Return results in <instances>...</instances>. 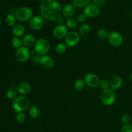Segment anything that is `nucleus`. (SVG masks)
Masks as SVG:
<instances>
[{
    "instance_id": "nucleus-1",
    "label": "nucleus",
    "mask_w": 132,
    "mask_h": 132,
    "mask_svg": "<svg viewBox=\"0 0 132 132\" xmlns=\"http://www.w3.org/2000/svg\"><path fill=\"white\" fill-rule=\"evenodd\" d=\"M39 9L41 17L50 21H56L62 14L61 6L55 0H44L41 3Z\"/></svg>"
},
{
    "instance_id": "nucleus-2",
    "label": "nucleus",
    "mask_w": 132,
    "mask_h": 132,
    "mask_svg": "<svg viewBox=\"0 0 132 132\" xmlns=\"http://www.w3.org/2000/svg\"><path fill=\"white\" fill-rule=\"evenodd\" d=\"M12 106L17 112H24L30 107V101L24 95L18 96L13 101Z\"/></svg>"
},
{
    "instance_id": "nucleus-3",
    "label": "nucleus",
    "mask_w": 132,
    "mask_h": 132,
    "mask_svg": "<svg viewBox=\"0 0 132 132\" xmlns=\"http://www.w3.org/2000/svg\"><path fill=\"white\" fill-rule=\"evenodd\" d=\"M34 50L38 55H45L48 53L50 49V45L49 41L45 38H39L36 40L34 45Z\"/></svg>"
},
{
    "instance_id": "nucleus-4",
    "label": "nucleus",
    "mask_w": 132,
    "mask_h": 132,
    "mask_svg": "<svg viewBox=\"0 0 132 132\" xmlns=\"http://www.w3.org/2000/svg\"><path fill=\"white\" fill-rule=\"evenodd\" d=\"M100 99L102 103L106 106L113 104L116 101V94L114 90L111 88L103 90L100 94Z\"/></svg>"
},
{
    "instance_id": "nucleus-5",
    "label": "nucleus",
    "mask_w": 132,
    "mask_h": 132,
    "mask_svg": "<svg viewBox=\"0 0 132 132\" xmlns=\"http://www.w3.org/2000/svg\"><path fill=\"white\" fill-rule=\"evenodd\" d=\"M33 17V12L32 9L27 6L19 8L15 12V18L17 19L22 22L29 21Z\"/></svg>"
},
{
    "instance_id": "nucleus-6",
    "label": "nucleus",
    "mask_w": 132,
    "mask_h": 132,
    "mask_svg": "<svg viewBox=\"0 0 132 132\" xmlns=\"http://www.w3.org/2000/svg\"><path fill=\"white\" fill-rule=\"evenodd\" d=\"M79 41V34L73 30L68 32L64 38V43L68 47H75L78 45Z\"/></svg>"
},
{
    "instance_id": "nucleus-7",
    "label": "nucleus",
    "mask_w": 132,
    "mask_h": 132,
    "mask_svg": "<svg viewBox=\"0 0 132 132\" xmlns=\"http://www.w3.org/2000/svg\"><path fill=\"white\" fill-rule=\"evenodd\" d=\"M30 55V50L28 49V48L24 46L17 49L15 53V59L20 63H24L28 61Z\"/></svg>"
},
{
    "instance_id": "nucleus-8",
    "label": "nucleus",
    "mask_w": 132,
    "mask_h": 132,
    "mask_svg": "<svg viewBox=\"0 0 132 132\" xmlns=\"http://www.w3.org/2000/svg\"><path fill=\"white\" fill-rule=\"evenodd\" d=\"M85 82L88 86L92 88H96L100 85L101 79L97 75L93 73H88L85 76Z\"/></svg>"
},
{
    "instance_id": "nucleus-9",
    "label": "nucleus",
    "mask_w": 132,
    "mask_h": 132,
    "mask_svg": "<svg viewBox=\"0 0 132 132\" xmlns=\"http://www.w3.org/2000/svg\"><path fill=\"white\" fill-rule=\"evenodd\" d=\"M108 41L112 46L114 47H119L123 43L124 39L122 35L118 32L113 31L110 33L108 36Z\"/></svg>"
},
{
    "instance_id": "nucleus-10",
    "label": "nucleus",
    "mask_w": 132,
    "mask_h": 132,
    "mask_svg": "<svg viewBox=\"0 0 132 132\" xmlns=\"http://www.w3.org/2000/svg\"><path fill=\"white\" fill-rule=\"evenodd\" d=\"M45 21L41 16H33L28 21L29 27L33 30H39L43 27Z\"/></svg>"
},
{
    "instance_id": "nucleus-11",
    "label": "nucleus",
    "mask_w": 132,
    "mask_h": 132,
    "mask_svg": "<svg viewBox=\"0 0 132 132\" xmlns=\"http://www.w3.org/2000/svg\"><path fill=\"white\" fill-rule=\"evenodd\" d=\"M53 36L57 39L65 38L68 32V28L65 24H58L53 30Z\"/></svg>"
},
{
    "instance_id": "nucleus-12",
    "label": "nucleus",
    "mask_w": 132,
    "mask_h": 132,
    "mask_svg": "<svg viewBox=\"0 0 132 132\" xmlns=\"http://www.w3.org/2000/svg\"><path fill=\"white\" fill-rule=\"evenodd\" d=\"M99 13H100L99 8L93 4H90L85 6L83 14L87 18H95L99 15Z\"/></svg>"
},
{
    "instance_id": "nucleus-13",
    "label": "nucleus",
    "mask_w": 132,
    "mask_h": 132,
    "mask_svg": "<svg viewBox=\"0 0 132 132\" xmlns=\"http://www.w3.org/2000/svg\"><path fill=\"white\" fill-rule=\"evenodd\" d=\"M31 90H32V86L28 82H20L16 87L17 92L22 95L29 94Z\"/></svg>"
},
{
    "instance_id": "nucleus-14",
    "label": "nucleus",
    "mask_w": 132,
    "mask_h": 132,
    "mask_svg": "<svg viewBox=\"0 0 132 132\" xmlns=\"http://www.w3.org/2000/svg\"><path fill=\"white\" fill-rule=\"evenodd\" d=\"M54 61L52 57L47 55H42L40 59L39 64L44 68L49 69L54 66Z\"/></svg>"
},
{
    "instance_id": "nucleus-15",
    "label": "nucleus",
    "mask_w": 132,
    "mask_h": 132,
    "mask_svg": "<svg viewBox=\"0 0 132 132\" xmlns=\"http://www.w3.org/2000/svg\"><path fill=\"white\" fill-rule=\"evenodd\" d=\"M76 12V8L72 4H67L62 8V14L64 18H72Z\"/></svg>"
},
{
    "instance_id": "nucleus-16",
    "label": "nucleus",
    "mask_w": 132,
    "mask_h": 132,
    "mask_svg": "<svg viewBox=\"0 0 132 132\" xmlns=\"http://www.w3.org/2000/svg\"><path fill=\"white\" fill-rule=\"evenodd\" d=\"M123 84V79L121 76H114L110 81V86L113 90H117L121 88Z\"/></svg>"
},
{
    "instance_id": "nucleus-17",
    "label": "nucleus",
    "mask_w": 132,
    "mask_h": 132,
    "mask_svg": "<svg viewBox=\"0 0 132 132\" xmlns=\"http://www.w3.org/2000/svg\"><path fill=\"white\" fill-rule=\"evenodd\" d=\"M22 41H23V46H26L27 48L32 47V46H34L35 43L36 42L35 36L33 34H28L23 36Z\"/></svg>"
},
{
    "instance_id": "nucleus-18",
    "label": "nucleus",
    "mask_w": 132,
    "mask_h": 132,
    "mask_svg": "<svg viewBox=\"0 0 132 132\" xmlns=\"http://www.w3.org/2000/svg\"><path fill=\"white\" fill-rule=\"evenodd\" d=\"M12 34L14 37H21L23 36L25 33V28L22 24H17L13 27L12 28Z\"/></svg>"
},
{
    "instance_id": "nucleus-19",
    "label": "nucleus",
    "mask_w": 132,
    "mask_h": 132,
    "mask_svg": "<svg viewBox=\"0 0 132 132\" xmlns=\"http://www.w3.org/2000/svg\"><path fill=\"white\" fill-rule=\"evenodd\" d=\"M41 110L37 106L34 105L30 107L28 110V114L33 119H37L41 116Z\"/></svg>"
},
{
    "instance_id": "nucleus-20",
    "label": "nucleus",
    "mask_w": 132,
    "mask_h": 132,
    "mask_svg": "<svg viewBox=\"0 0 132 132\" xmlns=\"http://www.w3.org/2000/svg\"><path fill=\"white\" fill-rule=\"evenodd\" d=\"M90 30L91 28H90V24L88 23H83L79 29V34L80 36L86 37V36H88V34H90Z\"/></svg>"
},
{
    "instance_id": "nucleus-21",
    "label": "nucleus",
    "mask_w": 132,
    "mask_h": 132,
    "mask_svg": "<svg viewBox=\"0 0 132 132\" xmlns=\"http://www.w3.org/2000/svg\"><path fill=\"white\" fill-rule=\"evenodd\" d=\"M78 21H77V19L76 18H70L68 19H67V21H66V24L67 28H75L76 27H77L78 25Z\"/></svg>"
},
{
    "instance_id": "nucleus-22",
    "label": "nucleus",
    "mask_w": 132,
    "mask_h": 132,
    "mask_svg": "<svg viewBox=\"0 0 132 132\" xmlns=\"http://www.w3.org/2000/svg\"><path fill=\"white\" fill-rule=\"evenodd\" d=\"M16 22V18L12 14H9L5 18V23L9 27H14Z\"/></svg>"
},
{
    "instance_id": "nucleus-23",
    "label": "nucleus",
    "mask_w": 132,
    "mask_h": 132,
    "mask_svg": "<svg viewBox=\"0 0 132 132\" xmlns=\"http://www.w3.org/2000/svg\"><path fill=\"white\" fill-rule=\"evenodd\" d=\"M90 1L91 0H72L73 5L79 8L85 7L89 5Z\"/></svg>"
},
{
    "instance_id": "nucleus-24",
    "label": "nucleus",
    "mask_w": 132,
    "mask_h": 132,
    "mask_svg": "<svg viewBox=\"0 0 132 132\" xmlns=\"http://www.w3.org/2000/svg\"><path fill=\"white\" fill-rule=\"evenodd\" d=\"M86 85L85 82V80L81 79L76 80L74 82L75 89L78 90V91H81V90H83Z\"/></svg>"
},
{
    "instance_id": "nucleus-25",
    "label": "nucleus",
    "mask_w": 132,
    "mask_h": 132,
    "mask_svg": "<svg viewBox=\"0 0 132 132\" xmlns=\"http://www.w3.org/2000/svg\"><path fill=\"white\" fill-rule=\"evenodd\" d=\"M11 44L13 47L16 49H18L21 47V46H22L23 45V41H22V39L20 37H14L12 39Z\"/></svg>"
},
{
    "instance_id": "nucleus-26",
    "label": "nucleus",
    "mask_w": 132,
    "mask_h": 132,
    "mask_svg": "<svg viewBox=\"0 0 132 132\" xmlns=\"http://www.w3.org/2000/svg\"><path fill=\"white\" fill-rule=\"evenodd\" d=\"M109 34L110 33L108 32V31L105 28H100L99 30H98L97 32V35L98 37L102 39H105L108 38Z\"/></svg>"
},
{
    "instance_id": "nucleus-27",
    "label": "nucleus",
    "mask_w": 132,
    "mask_h": 132,
    "mask_svg": "<svg viewBox=\"0 0 132 132\" xmlns=\"http://www.w3.org/2000/svg\"><path fill=\"white\" fill-rule=\"evenodd\" d=\"M67 48V46L65 44V43H59L57 45L56 47H55V51L58 54H61L65 52Z\"/></svg>"
},
{
    "instance_id": "nucleus-28",
    "label": "nucleus",
    "mask_w": 132,
    "mask_h": 132,
    "mask_svg": "<svg viewBox=\"0 0 132 132\" xmlns=\"http://www.w3.org/2000/svg\"><path fill=\"white\" fill-rule=\"evenodd\" d=\"M17 94H18V92L16 90H14V89H10V90H8L6 95L8 99L14 101L17 97Z\"/></svg>"
},
{
    "instance_id": "nucleus-29",
    "label": "nucleus",
    "mask_w": 132,
    "mask_h": 132,
    "mask_svg": "<svg viewBox=\"0 0 132 132\" xmlns=\"http://www.w3.org/2000/svg\"><path fill=\"white\" fill-rule=\"evenodd\" d=\"M15 120L19 123H23L26 120V115L23 112H17L15 114Z\"/></svg>"
},
{
    "instance_id": "nucleus-30",
    "label": "nucleus",
    "mask_w": 132,
    "mask_h": 132,
    "mask_svg": "<svg viewBox=\"0 0 132 132\" xmlns=\"http://www.w3.org/2000/svg\"><path fill=\"white\" fill-rule=\"evenodd\" d=\"M99 86H100L101 88L103 90H107V89L110 88V81L106 79H101L100 81Z\"/></svg>"
},
{
    "instance_id": "nucleus-31",
    "label": "nucleus",
    "mask_w": 132,
    "mask_h": 132,
    "mask_svg": "<svg viewBox=\"0 0 132 132\" xmlns=\"http://www.w3.org/2000/svg\"><path fill=\"white\" fill-rule=\"evenodd\" d=\"M121 121L124 125L130 124V121H131V117L128 113H125L121 116Z\"/></svg>"
},
{
    "instance_id": "nucleus-32",
    "label": "nucleus",
    "mask_w": 132,
    "mask_h": 132,
    "mask_svg": "<svg viewBox=\"0 0 132 132\" xmlns=\"http://www.w3.org/2000/svg\"><path fill=\"white\" fill-rule=\"evenodd\" d=\"M121 132H132V125L131 124H126L123 125L121 127Z\"/></svg>"
},
{
    "instance_id": "nucleus-33",
    "label": "nucleus",
    "mask_w": 132,
    "mask_h": 132,
    "mask_svg": "<svg viewBox=\"0 0 132 132\" xmlns=\"http://www.w3.org/2000/svg\"><path fill=\"white\" fill-rule=\"evenodd\" d=\"M93 5H95L97 7H101L105 3V0H92Z\"/></svg>"
},
{
    "instance_id": "nucleus-34",
    "label": "nucleus",
    "mask_w": 132,
    "mask_h": 132,
    "mask_svg": "<svg viewBox=\"0 0 132 132\" xmlns=\"http://www.w3.org/2000/svg\"><path fill=\"white\" fill-rule=\"evenodd\" d=\"M86 18L87 17L84 14H80L79 15L77 16V21H78L79 23H84L86 21Z\"/></svg>"
},
{
    "instance_id": "nucleus-35",
    "label": "nucleus",
    "mask_w": 132,
    "mask_h": 132,
    "mask_svg": "<svg viewBox=\"0 0 132 132\" xmlns=\"http://www.w3.org/2000/svg\"><path fill=\"white\" fill-rule=\"evenodd\" d=\"M40 59H41V55H38V54H36V55H34L32 57V61H33V63L34 64H39Z\"/></svg>"
},
{
    "instance_id": "nucleus-36",
    "label": "nucleus",
    "mask_w": 132,
    "mask_h": 132,
    "mask_svg": "<svg viewBox=\"0 0 132 132\" xmlns=\"http://www.w3.org/2000/svg\"><path fill=\"white\" fill-rule=\"evenodd\" d=\"M57 22L58 24H63V22H64V19H63V18H61V16L60 18H58L56 21Z\"/></svg>"
},
{
    "instance_id": "nucleus-37",
    "label": "nucleus",
    "mask_w": 132,
    "mask_h": 132,
    "mask_svg": "<svg viewBox=\"0 0 132 132\" xmlns=\"http://www.w3.org/2000/svg\"><path fill=\"white\" fill-rule=\"evenodd\" d=\"M130 79H131V81H132V73L130 74Z\"/></svg>"
},
{
    "instance_id": "nucleus-38",
    "label": "nucleus",
    "mask_w": 132,
    "mask_h": 132,
    "mask_svg": "<svg viewBox=\"0 0 132 132\" xmlns=\"http://www.w3.org/2000/svg\"><path fill=\"white\" fill-rule=\"evenodd\" d=\"M1 17H0V25H1Z\"/></svg>"
},
{
    "instance_id": "nucleus-39",
    "label": "nucleus",
    "mask_w": 132,
    "mask_h": 132,
    "mask_svg": "<svg viewBox=\"0 0 132 132\" xmlns=\"http://www.w3.org/2000/svg\"><path fill=\"white\" fill-rule=\"evenodd\" d=\"M37 1H44V0H37Z\"/></svg>"
}]
</instances>
